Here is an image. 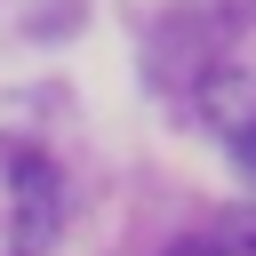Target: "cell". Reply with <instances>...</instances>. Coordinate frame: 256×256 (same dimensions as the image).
Listing matches in <instances>:
<instances>
[{
  "label": "cell",
  "instance_id": "1",
  "mask_svg": "<svg viewBox=\"0 0 256 256\" xmlns=\"http://www.w3.org/2000/svg\"><path fill=\"white\" fill-rule=\"evenodd\" d=\"M56 224H64V184H56V168H48L40 152H24V160H16V240H24V256L48 248Z\"/></svg>",
  "mask_w": 256,
  "mask_h": 256
},
{
  "label": "cell",
  "instance_id": "2",
  "mask_svg": "<svg viewBox=\"0 0 256 256\" xmlns=\"http://www.w3.org/2000/svg\"><path fill=\"white\" fill-rule=\"evenodd\" d=\"M192 112H200L216 136H240V128L256 120V80H248L240 64H216L208 80H192Z\"/></svg>",
  "mask_w": 256,
  "mask_h": 256
},
{
  "label": "cell",
  "instance_id": "4",
  "mask_svg": "<svg viewBox=\"0 0 256 256\" xmlns=\"http://www.w3.org/2000/svg\"><path fill=\"white\" fill-rule=\"evenodd\" d=\"M224 144H232V168H240V176H248V184H256V120H248V128H240V136H224Z\"/></svg>",
  "mask_w": 256,
  "mask_h": 256
},
{
  "label": "cell",
  "instance_id": "5",
  "mask_svg": "<svg viewBox=\"0 0 256 256\" xmlns=\"http://www.w3.org/2000/svg\"><path fill=\"white\" fill-rule=\"evenodd\" d=\"M168 256H208V240H176V248H168Z\"/></svg>",
  "mask_w": 256,
  "mask_h": 256
},
{
  "label": "cell",
  "instance_id": "3",
  "mask_svg": "<svg viewBox=\"0 0 256 256\" xmlns=\"http://www.w3.org/2000/svg\"><path fill=\"white\" fill-rule=\"evenodd\" d=\"M208 256H256V208H224L208 232Z\"/></svg>",
  "mask_w": 256,
  "mask_h": 256
}]
</instances>
